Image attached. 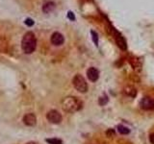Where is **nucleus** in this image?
I'll list each match as a JSON object with an SVG mask.
<instances>
[{
	"label": "nucleus",
	"mask_w": 154,
	"mask_h": 144,
	"mask_svg": "<svg viewBox=\"0 0 154 144\" xmlns=\"http://www.w3.org/2000/svg\"><path fill=\"white\" fill-rule=\"evenodd\" d=\"M37 47V40L33 32H27L24 35L21 41V48L24 53L31 54L36 50Z\"/></svg>",
	"instance_id": "obj_1"
},
{
	"label": "nucleus",
	"mask_w": 154,
	"mask_h": 144,
	"mask_svg": "<svg viewBox=\"0 0 154 144\" xmlns=\"http://www.w3.org/2000/svg\"><path fill=\"white\" fill-rule=\"evenodd\" d=\"M82 102L78 98L73 96H68L62 101V108L65 112H75L81 110L82 108Z\"/></svg>",
	"instance_id": "obj_2"
},
{
	"label": "nucleus",
	"mask_w": 154,
	"mask_h": 144,
	"mask_svg": "<svg viewBox=\"0 0 154 144\" xmlns=\"http://www.w3.org/2000/svg\"><path fill=\"white\" fill-rule=\"evenodd\" d=\"M72 83H73V86L76 89V90H78L79 92H82V93L87 92L88 85H87L86 80L84 79V77L82 75H80V74L75 75L73 80H72Z\"/></svg>",
	"instance_id": "obj_3"
},
{
	"label": "nucleus",
	"mask_w": 154,
	"mask_h": 144,
	"mask_svg": "<svg viewBox=\"0 0 154 144\" xmlns=\"http://www.w3.org/2000/svg\"><path fill=\"white\" fill-rule=\"evenodd\" d=\"M46 118L52 124H59L62 121V115L59 112L55 110H51L46 114Z\"/></svg>",
	"instance_id": "obj_4"
},
{
	"label": "nucleus",
	"mask_w": 154,
	"mask_h": 144,
	"mask_svg": "<svg viewBox=\"0 0 154 144\" xmlns=\"http://www.w3.org/2000/svg\"><path fill=\"white\" fill-rule=\"evenodd\" d=\"M141 109L145 111H149L154 109V99L151 97H144L140 101Z\"/></svg>",
	"instance_id": "obj_5"
},
{
	"label": "nucleus",
	"mask_w": 154,
	"mask_h": 144,
	"mask_svg": "<svg viewBox=\"0 0 154 144\" xmlns=\"http://www.w3.org/2000/svg\"><path fill=\"white\" fill-rule=\"evenodd\" d=\"M51 43L54 45H62L64 41H65V38H64V36L59 32H55L52 36H51Z\"/></svg>",
	"instance_id": "obj_6"
},
{
	"label": "nucleus",
	"mask_w": 154,
	"mask_h": 144,
	"mask_svg": "<svg viewBox=\"0 0 154 144\" xmlns=\"http://www.w3.org/2000/svg\"><path fill=\"white\" fill-rule=\"evenodd\" d=\"M115 42H117L118 46L121 48L122 50H126L127 49V44H126V41L124 40V38L119 33H118L117 31H115Z\"/></svg>",
	"instance_id": "obj_7"
},
{
	"label": "nucleus",
	"mask_w": 154,
	"mask_h": 144,
	"mask_svg": "<svg viewBox=\"0 0 154 144\" xmlns=\"http://www.w3.org/2000/svg\"><path fill=\"white\" fill-rule=\"evenodd\" d=\"M87 76L90 81L96 82V81H97L98 78H99V71L95 67H90L87 71Z\"/></svg>",
	"instance_id": "obj_8"
},
{
	"label": "nucleus",
	"mask_w": 154,
	"mask_h": 144,
	"mask_svg": "<svg viewBox=\"0 0 154 144\" xmlns=\"http://www.w3.org/2000/svg\"><path fill=\"white\" fill-rule=\"evenodd\" d=\"M23 122L24 124L27 126H35L37 122V118L35 114H33V113H27V114L24 115L23 117Z\"/></svg>",
	"instance_id": "obj_9"
},
{
	"label": "nucleus",
	"mask_w": 154,
	"mask_h": 144,
	"mask_svg": "<svg viewBox=\"0 0 154 144\" xmlns=\"http://www.w3.org/2000/svg\"><path fill=\"white\" fill-rule=\"evenodd\" d=\"M54 9H55V3L48 1L44 4V6H42V12L45 13V14H48L51 11H53Z\"/></svg>",
	"instance_id": "obj_10"
},
{
	"label": "nucleus",
	"mask_w": 154,
	"mask_h": 144,
	"mask_svg": "<svg viewBox=\"0 0 154 144\" xmlns=\"http://www.w3.org/2000/svg\"><path fill=\"white\" fill-rule=\"evenodd\" d=\"M124 93L128 96H131V97H135L137 95V90L132 86H127L124 89Z\"/></svg>",
	"instance_id": "obj_11"
},
{
	"label": "nucleus",
	"mask_w": 154,
	"mask_h": 144,
	"mask_svg": "<svg viewBox=\"0 0 154 144\" xmlns=\"http://www.w3.org/2000/svg\"><path fill=\"white\" fill-rule=\"evenodd\" d=\"M118 133L121 134H128L130 133V130L127 127H125V126H122V125L118 126Z\"/></svg>",
	"instance_id": "obj_12"
},
{
	"label": "nucleus",
	"mask_w": 154,
	"mask_h": 144,
	"mask_svg": "<svg viewBox=\"0 0 154 144\" xmlns=\"http://www.w3.org/2000/svg\"><path fill=\"white\" fill-rule=\"evenodd\" d=\"M98 103H99L100 106H104L105 104L108 103V96L107 95H102L101 97L99 98V100H98Z\"/></svg>",
	"instance_id": "obj_13"
},
{
	"label": "nucleus",
	"mask_w": 154,
	"mask_h": 144,
	"mask_svg": "<svg viewBox=\"0 0 154 144\" xmlns=\"http://www.w3.org/2000/svg\"><path fill=\"white\" fill-rule=\"evenodd\" d=\"M46 142H48L49 144H63V141L61 140V139H58V138L46 139Z\"/></svg>",
	"instance_id": "obj_14"
},
{
	"label": "nucleus",
	"mask_w": 154,
	"mask_h": 144,
	"mask_svg": "<svg viewBox=\"0 0 154 144\" xmlns=\"http://www.w3.org/2000/svg\"><path fill=\"white\" fill-rule=\"evenodd\" d=\"M91 34H92V36H93V42H95L96 45H97L98 44V35L95 31H92Z\"/></svg>",
	"instance_id": "obj_15"
},
{
	"label": "nucleus",
	"mask_w": 154,
	"mask_h": 144,
	"mask_svg": "<svg viewBox=\"0 0 154 144\" xmlns=\"http://www.w3.org/2000/svg\"><path fill=\"white\" fill-rule=\"evenodd\" d=\"M25 24H26L27 26H29V27H31V26L34 25V20L31 19V18H27V19H25Z\"/></svg>",
	"instance_id": "obj_16"
},
{
	"label": "nucleus",
	"mask_w": 154,
	"mask_h": 144,
	"mask_svg": "<svg viewBox=\"0 0 154 144\" xmlns=\"http://www.w3.org/2000/svg\"><path fill=\"white\" fill-rule=\"evenodd\" d=\"M67 16L70 20H75V16H74L73 13H72V12H68L67 13Z\"/></svg>",
	"instance_id": "obj_17"
},
{
	"label": "nucleus",
	"mask_w": 154,
	"mask_h": 144,
	"mask_svg": "<svg viewBox=\"0 0 154 144\" xmlns=\"http://www.w3.org/2000/svg\"><path fill=\"white\" fill-rule=\"evenodd\" d=\"M149 140H150V142L152 144H154V134H150V137H149Z\"/></svg>",
	"instance_id": "obj_18"
}]
</instances>
